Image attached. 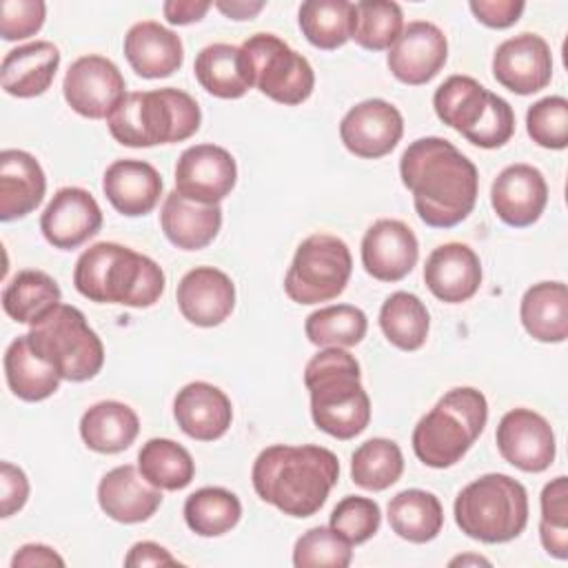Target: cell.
I'll return each mask as SVG.
<instances>
[{
    "instance_id": "1",
    "label": "cell",
    "mask_w": 568,
    "mask_h": 568,
    "mask_svg": "<svg viewBox=\"0 0 568 568\" xmlns=\"http://www.w3.org/2000/svg\"><path fill=\"white\" fill-rule=\"evenodd\" d=\"M404 186L419 220L433 229L464 222L477 202V166L448 140L428 135L410 142L399 160Z\"/></svg>"
},
{
    "instance_id": "2",
    "label": "cell",
    "mask_w": 568,
    "mask_h": 568,
    "mask_svg": "<svg viewBox=\"0 0 568 568\" xmlns=\"http://www.w3.org/2000/svg\"><path fill=\"white\" fill-rule=\"evenodd\" d=\"M257 497L284 515H315L339 479V462L333 450L315 444L264 448L251 470Z\"/></svg>"
},
{
    "instance_id": "3",
    "label": "cell",
    "mask_w": 568,
    "mask_h": 568,
    "mask_svg": "<svg viewBox=\"0 0 568 568\" xmlns=\"http://www.w3.org/2000/svg\"><path fill=\"white\" fill-rule=\"evenodd\" d=\"M160 264L129 246L98 242L84 248L73 268L75 291L98 304L149 308L164 293Z\"/></svg>"
},
{
    "instance_id": "4",
    "label": "cell",
    "mask_w": 568,
    "mask_h": 568,
    "mask_svg": "<svg viewBox=\"0 0 568 568\" xmlns=\"http://www.w3.org/2000/svg\"><path fill=\"white\" fill-rule=\"evenodd\" d=\"M311 417L335 439H353L371 422V397L362 386L357 359L344 348H324L304 368Z\"/></svg>"
},
{
    "instance_id": "5",
    "label": "cell",
    "mask_w": 568,
    "mask_h": 568,
    "mask_svg": "<svg viewBox=\"0 0 568 568\" xmlns=\"http://www.w3.org/2000/svg\"><path fill=\"white\" fill-rule=\"evenodd\" d=\"M202 122L193 95L164 87L126 93L106 118L111 135L124 146H155L189 140Z\"/></svg>"
},
{
    "instance_id": "6",
    "label": "cell",
    "mask_w": 568,
    "mask_h": 568,
    "mask_svg": "<svg viewBox=\"0 0 568 568\" xmlns=\"http://www.w3.org/2000/svg\"><path fill=\"white\" fill-rule=\"evenodd\" d=\"M488 419V402L481 390L459 386L448 390L415 426L413 450L417 459L430 468H448L457 464Z\"/></svg>"
},
{
    "instance_id": "7",
    "label": "cell",
    "mask_w": 568,
    "mask_h": 568,
    "mask_svg": "<svg viewBox=\"0 0 568 568\" xmlns=\"http://www.w3.org/2000/svg\"><path fill=\"white\" fill-rule=\"evenodd\" d=\"M453 513L466 537L484 544H506L519 537L528 524V495L517 479L488 473L459 490Z\"/></svg>"
},
{
    "instance_id": "8",
    "label": "cell",
    "mask_w": 568,
    "mask_h": 568,
    "mask_svg": "<svg viewBox=\"0 0 568 568\" xmlns=\"http://www.w3.org/2000/svg\"><path fill=\"white\" fill-rule=\"evenodd\" d=\"M27 337L33 353L67 382H87L104 364L102 339L89 326L84 313L71 304L53 306L31 324Z\"/></svg>"
},
{
    "instance_id": "9",
    "label": "cell",
    "mask_w": 568,
    "mask_h": 568,
    "mask_svg": "<svg viewBox=\"0 0 568 568\" xmlns=\"http://www.w3.org/2000/svg\"><path fill=\"white\" fill-rule=\"evenodd\" d=\"M353 273L348 244L331 233L302 240L284 277V293L297 304H320L344 293Z\"/></svg>"
},
{
    "instance_id": "10",
    "label": "cell",
    "mask_w": 568,
    "mask_h": 568,
    "mask_svg": "<svg viewBox=\"0 0 568 568\" xmlns=\"http://www.w3.org/2000/svg\"><path fill=\"white\" fill-rule=\"evenodd\" d=\"M251 84L266 98L295 106L311 98L315 73L311 62L275 33H253L242 42Z\"/></svg>"
},
{
    "instance_id": "11",
    "label": "cell",
    "mask_w": 568,
    "mask_h": 568,
    "mask_svg": "<svg viewBox=\"0 0 568 568\" xmlns=\"http://www.w3.org/2000/svg\"><path fill=\"white\" fill-rule=\"evenodd\" d=\"M126 82L118 64L104 55H82L73 60L62 80L67 104L82 118H109L118 102L126 95Z\"/></svg>"
},
{
    "instance_id": "12",
    "label": "cell",
    "mask_w": 568,
    "mask_h": 568,
    "mask_svg": "<svg viewBox=\"0 0 568 568\" xmlns=\"http://www.w3.org/2000/svg\"><path fill=\"white\" fill-rule=\"evenodd\" d=\"M237 182L235 158L217 144H195L175 164V191L200 204H220Z\"/></svg>"
},
{
    "instance_id": "13",
    "label": "cell",
    "mask_w": 568,
    "mask_h": 568,
    "mask_svg": "<svg viewBox=\"0 0 568 568\" xmlns=\"http://www.w3.org/2000/svg\"><path fill=\"white\" fill-rule=\"evenodd\" d=\"M497 448L501 457L524 473H544L557 453L548 419L530 408H513L497 424Z\"/></svg>"
},
{
    "instance_id": "14",
    "label": "cell",
    "mask_w": 568,
    "mask_h": 568,
    "mask_svg": "<svg viewBox=\"0 0 568 568\" xmlns=\"http://www.w3.org/2000/svg\"><path fill=\"white\" fill-rule=\"evenodd\" d=\"M404 133V118L397 106L382 98L364 100L346 111L339 122L342 144L357 158L377 160L388 155Z\"/></svg>"
},
{
    "instance_id": "15",
    "label": "cell",
    "mask_w": 568,
    "mask_h": 568,
    "mask_svg": "<svg viewBox=\"0 0 568 568\" xmlns=\"http://www.w3.org/2000/svg\"><path fill=\"white\" fill-rule=\"evenodd\" d=\"M495 80L517 93L530 95L550 84L552 53L548 42L530 31L504 40L493 55Z\"/></svg>"
},
{
    "instance_id": "16",
    "label": "cell",
    "mask_w": 568,
    "mask_h": 568,
    "mask_svg": "<svg viewBox=\"0 0 568 568\" xmlns=\"http://www.w3.org/2000/svg\"><path fill=\"white\" fill-rule=\"evenodd\" d=\"M448 60V40L444 31L426 20L408 22L388 49L386 64L390 73L410 87L430 82Z\"/></svg>"
},
{
    "instance_id": "17",
    "label": "cell",
    "mask_w": 568,
    "mask_h": 568,
    "mask_svg": "<svg viewBox=\"0 0 568 568\" xmlns=\"http://www.w3.org/2000/svg\"><path fill=\"white\" fill-rule=\"evenodd\" d=\"M102 226V211L95 197L80 186H62L42 211L40 231L44 240L62 251H71L91 240Z\"/></svg>"
},
{
    "instance_id": "18",
    "label": "cell",
    "mask_w": 568,
    "mask_h": 568,
    "mask_svg": "<svg viewBox=\"0 0 568 568\" xmlns=\"http://www.w3.org/2000/svg\"><path fill=\"white\" fill-rule=\"evenodd\" d=\"M419 257V242L402 220H377L362 237L364 271L379 282L406 277Z\"/></svg>"
},
{
    "instance_id": "19",
    "label": "cell",
    "mask_w": 568,
    "mask_h": 568,
    "mask_svg": "<svg viewBox=\"0 0 568 568\" xmlns=\"http://www.w3.org/2000/svg\"><path fill=\"white\" fill-rule=\"evenodd\" d=\"M490 204L497 217L515 229L535 224L548 204V184L532 164L506 166L490 186Z\"/></svg>"
},
{
    "instance_id": "20",
    "label": "cell",
    "mask_w": 568,
    "mask_h": 568,
    "mask_svg": "<svg viewBox=\"0 0 568 568\" xmlns=\"http://www.w3.org/2000/svg\"><path fill=\"white\" fill-rule=\"evenodd\" d=\"M178 308L195 326L222 324L235 308V284L215 266H195L182 275L175 291Z\"/></svg>"
},
{
    "instance_id": "21",
    "label": "cell",
    "mask_w": 568,
    "mask_h": 568,
    "mask_svg": "<svg viewBox=\"0 0 568 568\" xmlns=\"http://www.w3.org/2000/svg\"><path fill=\"white\" fill-rule=\"evenodd\" d=\"M424 282L428 291L446 304H462L470 300L481 284L479 255L462 242H446L426 260Z\"/></svg>"
},
{
    "instance_id": "22",
    "label": "cell",
    "mask_w": 568,
    "mask_h": 568,
    "mask_svg": "<svg viewBox=\"0 0 568 568\" xmlns=\"http://www.w3.org/2000/svg\"><path fill=\"white\" fill-rule=\"evenodd\" d=\"M98 504L113 521L140 524L155 515L162 504V493L142 477L140 468L124 464L111 468L100 479Z\"/></svg>"
},
{
    "instance_id": "23",
    "label": "cell",
    "mask_w": 568,
    "mask_h": 568,
    "mask_svg": "<svg viewBox=\"0 0 568 568\" xmlns=\"http://www.w3.org/2000/svg\"><path fill=\"white\" fill-rule=\"evenodd\" d=\"M173 417L191 439L213 442L229 430L233 406L226 393L217 386L209 382H191L178 390L173 399Z\"/></svg>"
},
{
    "instance_id": "24",
    "label": "cell",
    "mask_w": 568,
    "mask_h": 568,
    "mask_svg": "<svg viewBox=\"0 0 568 568\" xmlns=\"http://www.w3.org/2000/svg\"><path fill=\"white\" fill-rule=\"evenodd\" d=\"M102 191L118 213L140 217L151 213L160 202L162 178L153 164L124 158L106 166L102 175Z\"/></svg>"
},
{
    "instance_id": "25",
    "label": "cell",
    "mask_w": 568,
    "mask_h": 568,
    "mask_svg": "<svg viewBox=\"0 0 568 568\" xmlns=\"http://www.w3.org/2000/svg\"><path fill=\"white\" fill-rule=\"evenodd\" d=\"M124 55L138 75L155 80L169 78L182 67L184 47L175 31L155 20H142L126 31Z\"/></svg>"
},
{
    "instance_id": "26",
    "label": "cell",
    "mask_w": 568,
    "mask_h": 568,
    "mask_svg": "<svg viewBox=\"0 0 568 568\" xmlns=\"http://www.w3.org/2000/svg\"><path fill=\"white\" fill-rule=\"evenodd\" d=\"M47 191V178L40 162L20 149L0 153V220L11 222L33 213Z\"/></svg>"
},
{
    "instance_id": "27",
    "label": "cell",
    "mask_w": 568,
    "mask_h": 568,
    "mask_svg": "<svg viewBox=\"0 0 568 568\" xmlns=\"http://www.w3.org/2000/svg\"><path fill=\"white\" fill-rule=\"evenodd\" d=\"M60 67V49L49 40H36L7 51L2 58L0 82L13 98L42 95Z\"/></svg>"
},
{
    "instance_id": "28",
    "label": "cell",
    "mask_w": 568,
    "mask_h": 568,
    "mask_svg": "<svg viewBox=\"0 0 568 568\" xmlns=\"http://www.w3.org/2000/svg\"><path fill=\"white\" fill-rule=\"evenodd\" d=\"M160 224L166 240L182 251H200L209 246L222 226L220 204H200L186 200L175 189L164 197Z\"/></svg>"
},
{
    "instance_id": "29",
    "label": "cell",
    "mask_w": 568,
    "mask_h": 568,
    "mask_svg": "<svg viewBox=\"0 0 568 568\" xmlns=\"http://www.w3.org/2000/svg\"><path fill=\"white\" fill-rule=\"evenodd\" d=\"M526 333L544 344H559L568 337V288L564 282L532 284L519 304Z\"/></svg>"
},
{
    "instance_id": "30",
    "label": "cell",
    "mask_w": 568,
    "mask_h": 568,
    "mask_svg": "<svg viewBox=\"0 0 568 568\" xmlns=\"http://www.w3.org/2000/svg\"><path fill=\"white\" fill-rule=\"evenodd\" d=\"M140 433V419L135 410L122 402L104 399L84 410L80 419V437L87 448L115 455L126 450Z\"/></svg>"
},
{
    "instance_id": "31",
    "label": "cell",
    "mask_w": 568,
    "mask_h": 568,
    "mask_svg": "<svg viewBox=\"0 0 568 568\" xmlns=\"http://www.w3.org/2000/svg\"><path fill=\"white\" fill-rule=\"evenodd\" d=\"M193 71L200 87L222 100H237L253 87L242 49L235 44L215 42L204 47L195 55Z\"/></svg>"
},
{
    "instance_id": "32",
    "label": "cell",
    "mask_w": 568,
    "mask_h": 568,
    "mask_svg": "<svg viewBox=\"0 0 568 568\" xmlns=\"http://www.w3.org/2000/svg\"><path fill=\"white\" fill-rule=\"evenodd\" d=\"M388 524L397 537L410 544H426L442 532L444 508L433 493L406 488L388 501Z\"/></svg>"
},
{
    "instance_id": "33",
    "label": "cell",
    "mask_w": 568,
    "mask_h": 568,
    "mask_svg": "<svg viewBox=\"0 0 568 568\" xmlns=\"http://www.w3.org/2000/svg\"><path fill=\"white\" fill-rule=\"evenodd\" d=\"M4 377L11 393L24 402H42L60 388V375L40 359L27 335H18L4 351Z\"/></svg>"
},
{
    "instance_id": "34",
    "label": "cell",
    "mask_w": 568,
    "mask_h": 568,
    "mask_svg": "<svg viewBox=\"0 0 568 568\" xmlns=\"http://www.w3.org/2000/svg\"><path fill=\"white\" fill-rule=\"evenodd\" d=\"M60 286L44 271H20L2 291V308L18 324H36L60 304Z\"/></svg>"
},
{
    "instance_id": "35",
    "label": "cell",
    "mask_w": 568,
    "mask_h": 568,
    "mask_svg": "<svg viewBox=\"0 0 568 568\" xmlns=\"http://www.w3.org/2000/svg\"><path fill=\"white\" fill-rule=\"evenodd\" d=\"M490 91L481 87L475 78L470 75H450L446 78L435 95H433V106L437 118L466 135L484 115L486 104H488Z\"/></svg>"
},
{
    "instance_id": "36",
    "label": "cell",
    "mask_w": 568,
    "mask_h": 568,
    "mask_svg": "<svg viewBox=\"0 0 568 568\" xmlns=\"http://www.w3.org/2000/svg\"><path fill=\"white\" fill-rule=\"evenodd\" d=\"M138 468L142 477L160 490H182L195 477V462L191 453L166 437H153L142 444L138 453Z\"/></svg>"
},
{
    "instance_id": "37",
    "label": "cell",
    "mask_w": 568,
    "mask_h": 568,
    "mask_svg": "<svg viewBox=\"0 0 568 568\" xmlns=\"http://www.w3.org/2000/svg\"><path fill=\"white\" fill-rule=\"evenodd\" d=\"M353 18L355 4L348 0H306L297 11L304 38L324 51L344 47L351 40Z\"/></svg>"
},
{
    "instance_id": "38",
    "label": "cell",
    "mask_w": 568,
    "mask_h": 568,
    "mask_svg": "<svg viewBox=\"0 0 568 568\" xmlns=\"http://www.w3.org/2000/svg\"><path fill=\"white\" fill-rule=\"evenodd\" d=\"M379 328L399 351H417L428 337L430 315L417 295L395 291L379 308Z\"/></svg>"
},
{
    "instance_id": "39",
    "label": "cell",
    "mask_w": 568,
    "mask_h": 568,
    "mask_svg": "<svg viewBox=\"0 0 568 568\" xmlns=\"http://www.w3.org/2000/svg\"><path fill=\"white\" fill-rule=\"evenodd\" d=\"M242 504L235 493L220 486H204L184 501V521L200 537H220L237 526Z\"/></svg>"
},
{
    "instance_id": "40",
    "label": "cell",
    "mask_w": 568,
    "mask_h": 568,
    "mask_svg": "<svg viewBox=\"0 0 568 568\" xmlns=\"http://www.w3.org/2000/svg\"><path fill=\"white\" fill-rule=\"evenodd\" d=\"M404 473V455L393 439L373 437L359 444L351 457V479L364 490H386Z\"/></svg>"
},
{
    "instance_id": "41",
    "label": "cell",
    "mask_w": 568,
    "mask_h": 568,
    "mask_svg": "<svg viewBox=\"0 0 568 568\" xmlns=\"http://www.w3.org/2000/svg\"><path fill=\"white\" fill-rule=\"evenodd\" d=\"M368 331L366 313L353 304H333L313 311L304 322L311 344L322 348H348L364 339Z\"/></svg>"
},
{
    "instance_id": "42",
    "label": "cell",
    "mask_w": 568,
    "mask_h": 568,
    "mask_svg": "<svg viewBox=\"0 0 568 568\" xmlns=\"http://www.w3.org/2000/svg\"><path fill=\"white\" fill-rule=\"evenodd\" d=\"M404 29V13L397 2L390 0H362L355 2L353 33L362 49L384 51L390 49Z\"/></svg>"
},
{
    "instance_id": "43",
    "label": "cell",
    "mask_w": 568,
    "mask_h": 568,
    "mask_svg": "<svg viewBox=\"0 0 568 568\" xmlns=\"http://www.w3.org/2000/svg\"><path fill=\"white\" fill-rule=\"evenodd\" d=\"M539 539L548 555L568 557V479L564 475L548 481L541 490Z\"/></svg>"
},
{
    "instance_id": "44",
    "label": "cell",
    "mask_w": 568,
    "mask_h": 568,
    "mask_svg": "<svg viewBox=\"0 0 568 568\" xmlns=\"http://www.w3.org/2000/svg\"><path fill=\"white\" fill-rule=\"evenodd\" d=\"M351 548L331 526H315L295 541L293 564L297 568H346L353 559Z\"/></svg>"
},
{
    "instance_id": "45",
    "label": "cell",
    "mask_w": 568,
    "mask_h": 568,
    "mask_svg": "<svg viewBox=\"0 0 568 568\" xmlns=\"http://www.w3.org/2000/svg\"><path fill=\"white\" fill-rule=\"evenodd\" d=\"M382 524V510L379 504L371 497L348 495L337 501V506L331 513L328 526L344 537L351 546L368 541Z\"/></svg>"
},
{
    "instance_id": "46",
    "label": "cell",
    "mask_w": 568,
    "mask_h": 568,
    "mask_svg": "<svg viewBox=\"0 0 568 568\" xmlns=\"http://www.w3.org/2000/svg\"><path fill=\"white\" fill-rule=\"evenodd\" d=\"M526 131L535 144L561 151L568 146V100L548 95L526 111Z\"/></svg>"
},
{
    "instance_id": "47",
    "label": "cell",
    "mask_w": 568,
    "mask_h": 568,
    "mask_svg": "<svg viewBox=\"0 0 568 568\" xmlns=\"http://www.w3.org/2000/svg\"><path fill=\"white\" fill-rule=\"evenodd\" d=\"M513 133H515L513 106L497 93H490L481 120L464 138L475 146L497 149V146H504L513 138Z\"/></svg>"
},
{
    "instance_id": "48",
    "label": "cell",
    "mask_w": 568,
    "mask_h": 568,
    "mask_svg": "<svg viewBox=\"0 0 568 568\" xmlns=\"http://www.w3.org/2000/svg\"><path fill=\"white\" fill-rule=\"evenodd\" d=\"M47 18L42 0H2L0 2V36L7 42L36 36Z\"/></svg>"
},
{
    "instance_id": "49",
    "label": "cell",
    "mask_w": 568,
    "mask_h": 568,
    "mask_svg": "<svg viewBox=\"0 0 568 568\" xmlns=\"http://www.w3.org/2000/svg\"><path fill=\"white\" fill-rule=\"evenodd\" d=\"M29 499V479L22 468L11 462L0 464V515L11 517Z\"/></svg>"
},
{
    "instance_id": "50",
    "label": "cell",
    "mask_w": 568,
    "mask_h": 568,
    "mask_svg": "<svg viewBox=\"0 0 568 568\" xmlns=\"http://www.w3.org/2000/svg\"><path fill=\"white\" fill-rule=\"evenodd\" d=\"M468 7L481 24L490 29H506L521 18L526 2L524 0H470Z\"/></svg>"
},
{
    "instance_id": "51",
    "label": "cell",
    "mask_w": 568,
    "mask_h": 568,
    "mask_svg": "<svg viewBox=\"0 0 568 568\" xmlns=\"http://www.w3.org/2000/svg\"><path fill=\"white\" fill-rule=\"evenodd\" d=\"M180 561L155 541H138L129 548L124 557V566L144 568V566H178Z\"/></svg>"
},
{
    "instance_id": "52",
    "label": "cell",
    "mask_w": 568,
    "mask_h": 568,
    "mask_svg": "<svg viewBox=\"0 0 568 568\" xmlns=\"http://www.w3.org/2000/svg\"><path fill=\"white\" fill-rule=\"evenodd\" d=\"M33 566H42V568H49V566H64V559L51 548V546H44V544H24L22 548L16 550L13 559H11V568H33Z\"/></svg>"
},
{
    "instance_id": "53",
    "label": "cell",
    "mask_w": 568,
    "mask_h": 568,
    "mask_svg": "<svg viewBox=\"0 0 568 568\" xmlns=\"http://www.w3.org/2000/svg\"><path fill=\"white\" fill-rule=\"evenodd\" d=\"M211 7L213 2L206 0H166L162 11L171 24H191L202 20Z\"/></svg>"
},
{
    "instance_id": "54",
    "label": "cell",
    "mask_w": 568,
    "mask_h": 568,
    "mask_svg": "<svg viewBox=\"0 0 568 568\" xmlns=\"http://www.w3.org/2000/svg\"><path fill=\"white\" fill-rule=\"evenodd\" d=\"M215 7L231 20H251L255 18L262 9H264V2L257 0V2H246V0H215Z\"/></svg>"
},
{
    "instance_id": "55",
    "label": "cell",
    "mask_w": 568,
    "mask_h": 568,
    "mask_svg": "<svg viewBox=\"0 0 568 568\" xmlns=\"http://www.w3.org/2000/svg\"><path fill=\"white\" fill-rule=\"evenodd\" d=\"M468 564H484V566H490V561L488 559H484V557H479V555H462V557H455V559H450V566H468Z\"/></svg>"
}]
</instances>
